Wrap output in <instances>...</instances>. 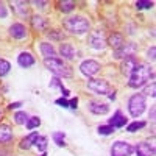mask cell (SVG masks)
<instances>
[{"instance_id":"obj_25","label":"cell","mask_w":156,"mask_h":156,"mask_svg":"<svg viewBox=\"0 0 156 156\" xmlns=\"http://www.w3.org/2000/svg\"><path fill=\"white\" fill-rule=\"evenodd\" d=\"M51 137H53V142H55L58 147H64V145H66V142H64L66 134H64L62 131H55L53 134H51Z\"/></svg>"},{"instance_id":"obj_19","label":"cell","mask_w":156,"mask_h":156,"mask_svg":"<svg viewBox=\"0 0 156 156\" xmlns=\"http://www.w3.org/2000/svg\"><path fill=\"white\" fill-rule=\"evenodd\" d=\"M39 50H41V53H42L44 58H56V50H55L53 44H50V42H41Z\"/></svg>"},{"instance_id":"obj_9","label":"cell","mask_w":156,"mask_h":156,"mask_svg":"<svg viewBox=\"0 0 156 156\" xmlns=\"http://www.w3.org/2000/svg\"><path fill=\"white\" fill-rule=\"evenodd\" d=\"M100 70V64L94 59H86L80 64V72L86 76H94Z\"/></svg>"},{"instance_id":"obj_20","label":"cell","mask_w":156,"mask_h":156,"mask_svg":"<svg viewBox=\"0 0 156 156\" xmlns=\"http://www.w3.org/2000/svg\"><path fill=\"white\" fill-rule=\"evenodd\" d=\"M106 44H108V45H111L114 50H115V48H119V47L123 44V36H122L120 33H111V34L108 36Z\"/></svg>"},{"instance_id":"obj_24","label":"cell","mask_w":156,"mask_h":156,"mask_svg":"<svg viewBox=\"0 0 156 156\" xmlns=\"http://www.w3.org/2000/svg\"><path fill=\"white\" fill-rule=\"evenodd\" d=\"M28 119H30V117H28V114L25 112V111H17V112L14 114V122H16L17 125H25Z\"/></svg>"},{"instance_id":"obj_43","label":"cell","mask_w":156,"mask_h":156,"mask_svg":"<svg viewBox=\"0 0 156 156\" xmlns=\"http://www.w3.org/2000/svg\"><path fill=\"white\" fill-rule=\"evenodd\" d=\"M2 117H3V111L0 109V120H2Z\"/></svg>"},{"instance_id":"obj_21","label":"cell","mask_w":156,"mask_h":156,"mask_svg":"<svg viewBox=\"0 0 156 156\" xmlns=\"http://www.w3.org/2000/svg\"><path fill=\"white\" fill-rule=\"evenodd\" d=\"M11 6L19 16H28V6L25 2H12Z\"/></svg>"},{"instance_id":"obj_26","label":"cell","mask_w":156,"mask_h":156,"mask_svg":"<svg viewBox=\"0 0 156 156\" xmlns=\"http://www.w3.org/2000/svg\"><path fill=\"white\" fill-rule=\"evenodd\" d=\"M47 142H48V139L45 137V136H39L37 139H36V142H34V147L39 150V151H45L47 150Z\"/></svg>"},{"instance_id":"obj_12","label":"cell","mask_w":156,"mask_h":156,"mask_svg":"<svg viewBox=\"0 0 156 156\" xmlns=\"http://www.w3.org/2000/svg\"><path fill=\"white\" fill-rule=\"evenodd\" d=\"M9 36L14 39H23L27 37V27L23 23H12L9 27Z\"/></svg>"},{"instance_id":"obj_34","label":"cell","mask_w":156,"mask_h":156,"mask_svg":"<svg viewBox=\"0 0 156 156\" xmlns=\"http://www.w3.org/2000/svg\"><path fill=\"white\" fill-rule=\"evenodd\" d=\"M55 103H56L58 106H61V108H69V100H67V98H64V97L56 98V100H55Z\"/></svg>"},{"instance_id":"obj_18","label":"cell","mask_w":156,"mask_h":156,"mask_svg":"<svg viewBox=\"0 0 156 156\" xmlns=\"http://www.w3.org/2000/svg\"><path fill=\"white\" fill-rule=\"evenodd\" d=\"M59 53L66 59H73L75 58V47L69 42H64V44L59 45Z\"/></svg>"},{"instance_id":"obj_35","label":"cell","mask_w":156,"mask_h":156,"mask_svg":"<svg viewBox=\"0 0 156 156\" xmlns=\"http://www.w3.org/2000/svg\"><path fill=\"white\" fill-rule=\"evenodd\" d=\"M50 87H59V89H61V87H64V84H62V81L59 80L58 76H55L53 80L50 81Z\"/></svg>"},{"instance_id":"obj_5","label":"cell","mask_w":156,"mask_h":156,"mask_svg":"<svg viewBox=\"0 0 156 156\" xmlns=\"http://www.w3.org/2000/svg\"><path fill=\"white\" fill-rule=\"evenodd\" d=\"M87 89L94 90L95 94L100 95H108L109 92H112V87L109 86V83L105 80H98V78H90L87 81Z\"/></svg>"},{"instance_id":"obj_36","label":"cell","mask_w":156,"mask_h":156,"mask_svg":"<svg viewBox=\"0 0 156 156\" xmlns=\"http://www.w3.org/2000/svg\"><path fill=\"white\" fill-rule=\"evenodd\" d=\"M8 16V9L3 3H0V19H5Z\"/></svg>"},{"instance_id":"obj_2","label":"cell","mask_w":156,"mask_h":156,"mask_svg":"<svg viewBox=\"0 0 156 156\" xmlns=\"http://www.w3.org/2000/svg\"><path fill=\"white\" fill-rule=\"evenodd\" d=\"M44 66L58 78L59 76H62V78L72 76V69L59 58H44Z\"/></svg>"},{"instance_id":"obj_40","label":"cell","mask_w":156,"mask_h":156,"mask_svg":"<svg viewBox=\"0 0 156 156\" xmlns=\"http://www.w3.org/2000/svg\"><path fill=\"white\" fill-rule=\"evenodd\" d=\"M154 115H156V108H154V105H153L151 109H150V114H148V119H150V120H154Z\"/></svg>"},{"instance_id":"obj_15","label":"cell","mask_w":156,"mask_h":156,"mask_svg":"<svg viewBox=\"0 0 156 156\" xmlns=\"http://www.w3.org/2000/svg\"><path fill=\"white\" fill-rule=\"evenodd\" d=\"M17 64L20 67H31L34 64V56L31 53H28V51H22V53L17 56Z\"/></svg>"},{"instance_id":"obj_23","label":"cell","mask_w":156,"mask_h":156,"mask_svg":"<svg viewBox=\"0 0 156 156\" xmlns=\"http://www.w3.org/2000/svg\"><path fill=\"white\" fill-rule=\"evenodd\" d=\"M145 122L144 120H134L133 123H129L128 126H126V131L128 133H136V131H139V129H142V128H145Z\"/></svg>"},{"instance_id":"obj_13","label":"cell","mask_w":156,"mask_h":156,"mask_svg":"<svg viewBox=\"0 0 156 156\" xmlns=\"http://www.w3.org/2000/svg\"><path fill=\"white\" fill-rule=\"evenodd\" d=\"M134 151H136V156H153L154 147H153V144H148V142H139Z\"/></svg>"},{"instance_id":"obj_8","label":"cell","mask_w":156,"mask_h":156,"mask_svg":"<svg viewBox=\"0 0 156 156\" xmlns=\"http://www.w3.org/2000/svg\"><path fill=\"white\" fill-rule=\"evenodd\" d=\"M87 42L89 45L95 48V50H103L106 45V39H105V34H103V31L100 30H94L89 33V37H87Z\"/></svg>"},{"instance_id":"obj_28","label":"cell","mask_w":156,"mask_h":156,"mask_svg":"<svg viewBox=\"0 0 156 156\" xmlns=\"http://www.w3.org/2000/svg\"><path fill=\"white\" fill-rule=\"evenodd\" d=\"M59 9L62 12H70V11L75 9V3L69 2V0H64V2H59Z\"/></svg>"},{"instance_id":"obj_11","label":"cell","mask_w":156,"mask_h":156,"mask_svg":"<svg viewBox=\"0 0 156 156\" xmlns=\"http://www.w3.org/2000/svg\"><path fill=\"white\" fill-rule=\"evenodd\" d=\"M137 64H139V61H137L136 56H128V58H125L123 62H122V66H120L122 73L129 76V75H131V72L137 67Z\"/></svg>"},{"instance_id":"obj_44","label":"cell","mask_w":156,"mask_h":156,"mask_svg":"<svg viewBox=\"0 0 156 156\" xmlns=\"http://www.w3.org/2000/svg\"><path fill=\"white\" fill-rule=\"evenodd\" d=\"M41 156H47V153H45V151H44V153H42V154H41Z\"/></svg>"},{"instance_id":"obj_42","label":"cell","mask_w":156,"mask_h":156,"mask_svg":"<svg viewBox=\"0 0 156 156\" xmlns=\"http://www.w3.org/2000/svg\"><path fill=\"white\" fill-rule=\"evenodd\" d=\"M108 98H109V100H115V90H114V89H112V92L108 94Z\"/></svg>"},{"instance_id":"obj_38","label":"cell","mask_w":156,"mask_h":156,"mask_svg":"<svg viewBox=\"0 0 156 156\" xmlns=\"http://www.w3.org/2000/svg\"><path fill=\"white\" fill-rule=\"evenodd\" d=\"M69 108H72V109H76L78 108V98L76 97L72 98V100H69Z\"/></svg>"},{"instance_id":"obj_7","label":"cell","mask_w":156,"mask_h":156,"mask_svg":"<svg viewBox=\"0 0 156 156\" xmlns=\"http://www.w3.org/2000/svg\"><path fill=\"white\" fill-rule=\"evenodd\" d=\"M134 148L125 140H115L111 147V156H131Z\"/></svg>"},{"instance_id":"obj_41","label":"cell","mask_w":156,"mask_h":156,"mask_svg":"<svg viewBox=\"0 0 156 156\" xmlns=\"http://www.w3.org/2000/svg\"><path fill=\"white\" fill-rule=\"evenodd\" d=\"M33 3H34V5H37L39 8H44V6L47 5V2H37V0H36V2H33Z\"/></svg>"},{"instance_id":"obj_32","label":"cell","mask_w":156,"mask_h":156,"mask_svg":"<svg viewBox=\"0 0 156 156\" xmlns=\"http://www.w3.org/2000/svg\"><path fill=\"white\" fill-rule=\"evenodd\" d=\"M154 92H156V84L151 83L150 86L145 87V90H144V94H142V95H144V97H154L156 95Z\"/></svg>"},{"instance_id":"obj_31","label":"cell","mask_w":156,"mask_h":156,"mask_svg":"<svg viewBox=\"0 0 156 156\" xmlns=\"http://www.w3.org/2000/svg\"><path fill=\"white\" fill-rule=\"evenodd\" d=\"M25 125H27L28 129H34V128H37L39 125H41V119H39V117H30Z\"/></svg>"},{"instance_id":"obj_39","label":"cell","mask_w":156,"mask_h":156,"mask_svg":"<svg viewBox=\"0 0 156 156\" xmlns=\"http://www.w3.org/2000/svg\"><path fill=\"white\" fill-rule=\"evenodd\" d=\"M20 106H22L20 101H14V103H9V105H8V109H17Z\"/></svg>"},{"instance_id":"obj_30","label":"cell","mask_w":156,"mask_h":156,"mask_svg":"<svg viewBox=\"0 0 156 156\" xmlns=\"http://www.w3.org/2000/svg\"><path fill=\"white\" fill-rule=\"evenodd\" d=\"M153 6H154V2H148V0H137L136 2L137 9H150Z\"/></svg>"},{"instance_id":"obj_29","label":"cell","mask_w":156,"mask_h":156,"mask_svg":"<svg viewBox=\"0 0 156 156\" xmlns=\"http://www.w3.org/2000/svg\"><path fill=\"white\" fill-rule=\"evenodd\" d=\"M97 133L101 134V136H109V134L114 133V128H112L111 125H100V126L97 128Z\"/></svg>"},{"instance_id":"obj_3","label":"cell","mask_w":156,"mask_h":156,"mask_svg":"<svg viewBox=\"0 0 156 156\" xmlns=\"http://www.w3.org/2000/svg\"><path fill=\"white\" fill-rule=\"evenodd\" d=\"M89 27H90L89 20L83 16H73L64 20V28L72 34H84L89 31Z\"/></svg>"},{"instance_id":"obj_16","label":"cell","mask_w":156,"mask_h":156,"mask_svg":"<svg viewBox=\"0 0 156 156\" xmlns=\"http://www.w3.org/2000/svg\"><path fill=\"white\" fill-rule=\"evenodd\" d=\"M37 137H39L37 131H31L28 136H25V137L20 140L19 147H20L22 150H28V148H31V147L34 145V142H36V139H37Z\"/></svg>"},{"instance_id":"obj_1","label":"cell","mask_w":156,"mask_h":156,"mask_svg":"<svg viewBox=\"0 0 156 156\" xmlns=\"http://www.w3.org/2000/svg\"><path fill=\"white\" fill-rule=\"evenodd\" d=\"M154 76V72H153V67H150L148 64H137V67L131 72L129 75V80H128V86L131 89H139L144 86L150 78L153 80Z\"/></svg>"},{"instance_id":"obj_22","label":"cell","mask_w":156,"mask_h":156,"mask_svg":"<svg viewBox=\"0 0 156 156\" xmlns=\"http://www.w3.org/2000/svg\"><path fill=\"white\" fill-rule=\"evenodd\" d=\"M31 25H33V28L34 30H44L45 28V25H47V22H45V19L42 17V16H33L31 17Z\"/></svg>"},{"instance_id":"obj_14","label":"cell","mask_w":156,"mask_h":156,"mask_svg":"<svg viewBox=\"0 0 156 156\" xmlns=\"http://www.w3.org/2000/svg\"><path fill=\"white\" fill-rule=\"evenodd\" d=\"M126 122H128V119L120 112V111H115L114 114H112V117L109 119V122H108V125H111L114 129L115 128H123L125 125H126Z\"/></svg>"},{"instance_id":"obj_10","label":"cell","mask_w":156,"mask_h":156,"mask_svg":"<svg viewBox=\"0 0 156 156\" xmlns=\"http://www.w3.org/2000/svg\"><path fill=\"white\" fill-rule=\"evenodd\" d=\"M87 108L95 115H105V114L109 112V106L106 105V103H100V101H95V100H90L87 103Z\"/></svg>"},{"instance_id":"obj_17","label":"cell","mask_w":156,"mask_h":156,"mask_svg":"<svg viewBox=\"0 0 156 156\" xmlns=\"http://www.w3.org/2000/svg\"><path fill=\"white\" fill-rule=\"evenodd\" d=\"M12 139V129L6 123H0V144H6Z\"/></svg>"},{"instance_id":"obj_4","label":"cell","mask_w":156,"mask_h":156,"mask_svg":"<svg viewBox=\"0 0 156 156\" xmlns=\"http://www.w3.org/2000/svg\"><path fill=\"white\" fill-rule=\"evenodd\" d=\"M145 106H147V101L142 94H134L128 100V111L131 114V117H136V119L142 115V112L145 111Z\"/></svg>"},{"instance_id":"obj_37","label":"cell","mask_w":156,"mask_h":156,"mask_svg":"<svg viewBox=\"0 0 156 156\" xmlns=\"http://www.w3.org/2000/svg\"><path fill=\"white\" fill-rule=\"evenodd\" d=\"M154 55H156V47L153 45V47H151V48L148 50V53H147V56H148V59H151V61H154V58H156Z\"/></svg>"},{"instance_id":"obj_33","label":"cell","mask_w":156,"mask_h":156,"mask_svg":"<svg viewBox=\"0 0 156 156\" xmlns=\"http://www.w3.org/2000/svg\"><path fill=\"white\" fill-rule=\"evenodd\" d=\"M48 37H50V39H59V41H61V39L64 37V34H62V31L53 30V31H50V33H48Z\"/></svg>"},{"instance_id":"obj_27","label":"cell","mask_w":156,"mask_h":156,"mask_svg":"<svg viewBox=\"0 0 156 156\" xmlns=\"http://www.w3.org/2000/svg\"><path fill=\"white\" fill-rule=\"evenodd\" d=\"M9 70H11V64H9L6 59H2V58H0V76L8 75Z\"/></svg>"},{"instance_id":"obj_6","label":"cell","mask_w":156,"mask_h":156,"mask_svg":"<svg viewBox=\"0 0 156 156\" xmlns=\"http://www.w3.org/2000/svg\"><path fill=\"white\" fill-rule=\"evenodd\" d=\"M136 51H137V45L136 44H133V42H123L119 48L114 50L112 56L115 59H125L128 56H134Z\"/></svg>"}]
</instances>
